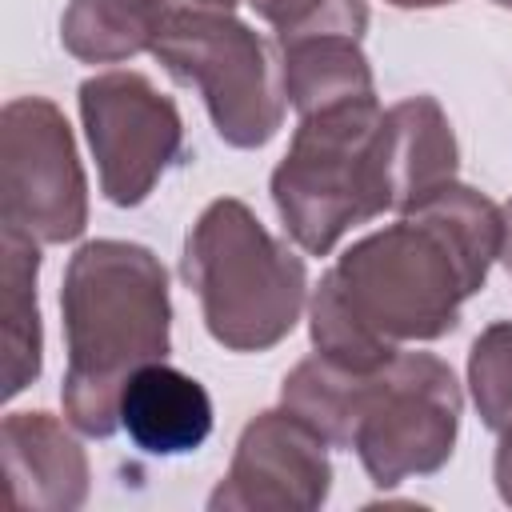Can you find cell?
Segmentation results:
<instances>
[{"label":"cell","mask_w":512,"mask_h":512,"mask_svg":"<svg viewBox=\"0 0 512 512\" xmlns=\"http://www.w3.org/2000/svg\"><path fill=\"white\" fill-rule=\"evenodd\" d=\"M464 392L456 372L432 352H396L364 372L352 392L348 448L376 488L432 476L452 460Z\"/></svg>","instance_id":"8992f818"},{"label":"cell","mask_w":512,"mask_h":512,"mask_svg":"<svg viewBox=\"0 0 512 512\" xmlns=\"http://www.w3.org/2000/svg\"><path fill=\"white\" fill-rule=\"evenodd\" d=\"M280 52H284L288 104L300 116L376 96L368 56L360 52L356 36H304L280 44Z\"/></svg>","instance_id":"9a60e30c"},{"label":"cell","mask_w":512,"mask_h":512,"mask_svg":"<svg viewBox=\"0 0 512 512\" xmlns=\"http://www.w3.org/2000/svg\"><path fill=\"white\" fill-rule=\"evenodd\" d=\"M176 8H212V12H232L240 0H168Z\"/></svg>","instance_id":"d6986e66"},{"label":"cell","mask_w":512,"mask_h":512,"mask_svg":"<svg viewBox=\"0 0 512 512\" xmlns=\"http://www.w3.org/2000/svg\"><path fill=\"white\" fill-rule=\"evenodd\" d=\"M36 272H40V240L4 228L0 232V328H4V396L24 392L44 364V332L36 304Z\"/></svg>","instance_id":"4fadbf2b"},{"label":"cell","mask_w":512,"mask_h":512,"mask_svg":"<svg viewBox=\"0 0 512 512\" xmlns=\"http://www.w3.org/2000/svg\"><path fill=\"white\" fill-rule=\"evenodd\" d=\"M68 368L64 416L84 436L120 428V392L136 368L172 348V300L160 256L132 240H88L72 252L60 284Z\"/></svg>","instance_id":"7a4b0ae2"},{"label":"cell","mask_w":512,"mask_h":512,"mask_svg":"<svg viewBox=\"0 0 512 512\" xmlns=\"http://www.w3.org/2000/svg\"><path fill=\"white\" fill-rule=\"evenodd\" d=\"M504 208L452 180L368 232L320 276L308 300L312 348L352 372L384 368L400 344L440 340L500 260Z\"/></svg>","instance_id":"6da1fadb"},{"label":"cell","mask_w":512,"mask_h":512,"mask_svg":"<svg viewBox=\"0 0 512 512\" xmlns=\"http://www.w3.org/2000/svg\"><path fill=\"white\" fill-rule=\"evenodd\" d=\"M328 440L284 404L252 416L236 440L224 480L212 488V512H312L332 492Z\"/></svg>","instance_id":"9c48e42d"},{"label":"cell","mask_w":512,"mask_h":512,"mask_svg":"<svg viewBox=\"0 0 512 512\" xmlns=\"http://www.w3.org/2000/svg\"><path fill=\"white\" fill-rule=\"evenodd\" d=\"M120 428L148 456L196 452L212 432V396L196 376L152 360L120 392Z\"/></svg>","instance_id":"8fae6325"},{"label":"cell","mask_w":512,"mask_h":512,"mask_svg":"<svg viewBox=\"0 0 512 512\" xmlns=\"http://www.w3.org/2000/svg\"><path fill=\"white\" fill-rule=\"evenodd\" d=\"M264 24H272L276 44L304 36H356L368 28L364 0H248Z\"/></svg>","instance_id":"e0dca14e"},{"label":"cell","mask_w":512,"mask_h":512,"mask_svg":"<svg viewBox=\"0 0 512 512\" xmlns=\"http://www.w3.org/2000/svg\"><path fill=\"white\" fill-rule=\"evenodd\" d=\"M380 152L392 212L416 208L424 196L452 184L460 168V144L436 96H408L392 104L384 112Z\"/></svg>","instance_id":"7c38bea8"},{"label":"cell","mask_w":512,"mask_h":512,"mask_svg":"<svg viewBox=\"0 0 512 512\" xmlns=\"http://www.w3.org/2000/svg\"><path fill=\"white\" fill-rule=\"evenodd\" d=\"M492 476H496V492H500V500L512 508V424L500 432L496 460H492Z\"/></svg>","instance_id":"ac0fdd59"},{"label":"cell","mask_w":512,"mask_h":512,"mask_svg":"<svg viewBox=\"0 0 512 512\" xmlns=\"http://www.w3.org/2000/svg\"><path fill=\"white\" fill-rule=\"evenodd\" d=\"M180 272L200 300L208 336L228 352H268L308 304L304 260L236 200H212L184 236Z\"/></svg>","instance_id":"3957f363"},{"label":"cell","mask_w":512,"mask_h":512,"mask_svg":"<svg viewBox=\"0 0 512 512\" xmlns=\"http://www.w3.org/2000/svg\"><path fill=\"white\" fill-rule=\"evenodd\" d=\"M468 388L484 428L512 424V320L488 324L468 348Z\"/></svg>","instance_id":"2e32d148"},{"label":"cell","mask_w":512,"mask_h":512,"mask_svg":"<svg viewBox=\"0 0 512 512\" xmlns=\"http://www.w3.org/2000/svg\"><path fill=\"white\" fill-rule=\"evenodd\" d=\"M500 260H504V268H508V276H512V204L504 208V244H500Z\"/></svg>","instance_id":"ffe728a7"},{"label":"cell","mask_w":512,"mask_h":512,"mask_svg":"<svg viewBox=\"0 0 512 512\" xmlns=\"http://www.w3.org/2000/svg\"><path fill=\"white\" fill-rule=\"evenodd\" d=\"M492 4H500V8H512V0H492Z\"/></svg>","instance_id":"7402d4cb"},{"label":"cell","mask_w":512,"mask_h":512,"mask_svg":"<svg viewBox=\"0 0 512 512\" xmlns=\"http://www.w3.org/2000/svg\"><path fill=\"white\" fill-rule=\"evenodd\" d=\"M172 8L168 0H72L60 16V44L80 64H120L156 48Z\"/></svg>","instance_id":"5bb4252c"},{"label":"cell","mask_w":512,"mask_h":512,"mask_svg":"<svg viewBox=\"0 0 512 512\" xmlns=\"http://www.w3.org/2000/svg\"><path fill=\"white\" fill-rule=\"evenodd\" d=\"M380 128L384 108L376 96L300 116L272 172V204L308 256H328L348 228L392 212Z\"/></svg>","instance_id":"277c9868"},{"label":"cell","mask_w":512,"mask_h":512,"mask_svg":"<svg viewBox=\"0 0 512 512\" xmlns=\"http://www.w3.org/2000/svg\"><path fill=\"white\" fill-rule=\"evenodd\" d=\"M152 56L200 92L212 128L232 148H264L288 112L284 52L232 12L172 8Z\"/></svg>","instance_id":"5b68a950"},{"label":"cell","mask_w":512,"mask_h":512,"mask_svg":"<svg viewBox=\"0 0 512 512\" xmlns=\"http://www.w3.org/2000/svg\"><path fill=\"white\" fill-rule=\"evenodd\" d=\"M0 448L20 508L72 512L88 500V456L52 412H8L0 424Z\"/></svg>","instance_id":"30bf717a"},{"label":"cell","mask_w":512,"mask_h":512,"mask_svg":"<svg viewBox=\"0 0 512 512\" xmlns=\"http://www.w3.org/2000/svg\"><path fill=\"white\" fill-rule=\"evenodd\" d=\"M392 8H440V4H452V0H388Z\"/></svg>","instance_id":"44dd1931"},{"label":"cell","mask_w":512,"mask_h":512,"mask_svg":"<svg viewBox=\"0 0 512 512\" xmlns=\"http://www.w3.org/2000/svg\"><path fill=\"white\" fill-rule=\"evenodd\" d=\"M80 120L100 172V192L116 208H136L180 160L184 120L144 72H100L80 84Z\"/></svg>","instance_id":"ba28073f"},{"label":"cell","mask_w":512,"mask_h":512,"mask_svg":"<svg viewBox=\"0 0 512 512\" xmlns=\"http://www.w3.org/2000/svg\"><path fill=\"white\" fill-rule=\"evenodd\" d=\"M0 220L40 244H68L88 228L84 164L48 96H16L0 112Z\"/></svg>","instance_id":"52a82bcc"}]
</instances>
